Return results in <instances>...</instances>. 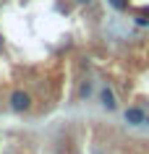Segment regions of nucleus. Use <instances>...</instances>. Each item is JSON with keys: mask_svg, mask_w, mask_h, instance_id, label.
<instances>
[{"mask_svg": "<svg viewBox=\"0 0 149 154\" xmlns=\"http://www.w3.org/2000/svg\"><path fill=\"white\" fill-rule=\"evenodd\" d=\"M144 125H149V115H147V123H144Z\"/></svg>", "mask_w": 149, "mask_h": 154, "instance_id": "8", "label": "nucleus"}, {"mask_svg": "<svg viewBox=\"0 0 149 154\" xmlns=\"http://www.w3.org/2000/svg\"><path fill=\"white\" fill-rule=\"evenodd\" d=\"M89 91H92V84L86 81V84L81 86V91H79V94H81V97H89Z\"/></svg>", "mask_w": 149, "mask_h": 154, "instance_id": "6", "label": "nucleus"}, {"mask_svg": "<svg viewBox=\"0 0 149 154\" xmlns=\"http://www.w3.org/2000/svg\"><path fill=\"white\" fill-rule=\"evenodd\" d=\"M107 3H110L115 11H120V13H123V11H128V0H107Z\"/></svg>", "mask_w": 149, "mask_h": 154, "instance_id": "4", "label": "nucleus"}, {"mask_svg": "<svg viewBox=\"0 0 149 154\" xmlns=\"http://www.w3.org/2000/svg\"><path fill=\"white\" fill-rule=\"evenodd\" d=\"M123 118H126V123H128V125H144V123H147V112H144V107H139V105L126 107Z\"/></svg>", "mask_w": 149, "mask_h": 154, "instance_id": "2", "label": "nucleus"}, {"mask_svg": "<svg viewBox=\"0 0 149 154\" xmlns=\"http://www.w3.org/2000/svg\"><path fill=\"white\" fill-rule=\"evenodd\" d=\"M76 3H81V5H89L92 0H76Z\"/></svg>", "mask_w": 149, "mask_h": 154, "instance_id": "7", "label": "nucleus"}, {"mask_svg": "<svg viewBox=\"0 0 149 154\" xmlns=\"http://www.w3.org/2000/svg\"><path fill=\"white\" fill-rule=\"evenodd\" d=\"M8 107L13 110V112L24 115V112H32L34 99H32V94H29L26 89H13V91H11V97H8Z\"/></svg>", "mask_w": 149, "mask_h": 154, "instance_id": "1", "label": "nucleus"}, {"mask_svg": "<svg viewBox=\"0 0 149 154\" xmlns=\"http://www.w3.org/2000/svg\"><path fill=\"white\" fill-rule=\"evenodd\" d=\"M99 105L105 107L107 112H115V110H118V99H115V91L110 89V86H102V89H99Z\"/></svg>", "mask_w": 149, "mask_h": 154, "instance_id": "3", "label": "nucleus"}, {"mask_svg": "<svg viewBox=\"0 0 149 154\" xmlns=\"http://www.w3.org/2000/svg\"><path fill=\"white\" fill-rule=\"evenodd\" d=\"M136 24H139V26H149V18H147V13H139V16H136Z\"/></svg>", "mask_w": 149, "mask_h": 154, "instance_id": "5", "label": "nucleus"}]
</instances>
